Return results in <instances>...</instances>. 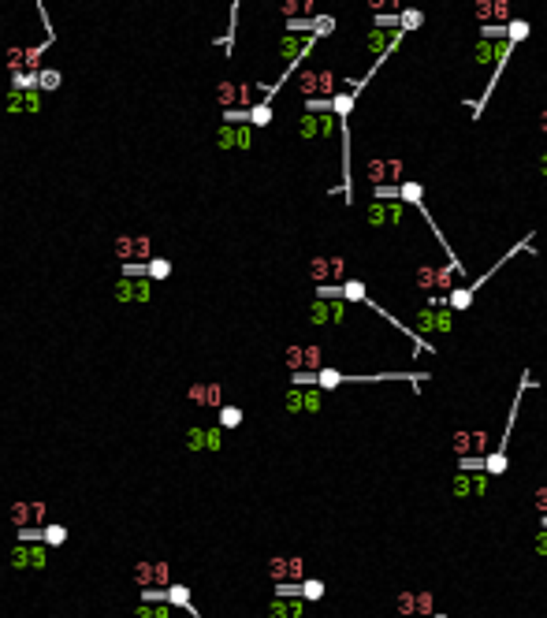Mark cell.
I'll use <instances>...</instances> for the list:
<instances>
[{"label":"cell","mask_w":547,"mask_h":618,"mask_svg":"<svg viewBox=\"0 0 547 618\" xmlns=\"http://www.w3.org/2000/svg\"><path fill=\"white\" fill-rule=\"evenodd\" d=\"M528 387H536L533 380V372H521V380H518V395H514V406H510V414H506V429H503V440L495 444V451L484 459V473L488 477H503L506 473V451H510V440H514V421H518V410H521V395L528 392Z\"/></svg>","instance_id":"obj_1"},{"label":"cell","mask_w":547,"mask_h":618,"mask_svg":"<svg viewBox=\"0 0 547 618\" xmlns=\"http://www.w3.org/2000/svg\"><path fill=\"white\" fill-rule=\"evenodd\" d=\"M466 280V265L462 261H447V265H421L413 272V283L428 295H451L454 287H462Z\"/></svg>","instance_id":"obj_2"},{"label":"cell","mask_w":547,"mask_h":618,"mask_svg":"<svg viewBox=\"0 0 547 618\" xmlns=\"http://www.w3.org/2000/svg\"><path fill=\"white\" fill-rule=\"evenodd\" d=\"M8 522L15 529H45L48 525V503L45 499H15L8 507Z\"/></svg>","instance_id":"obj_3"},{"label":"cell","mask_w":547,"mask_h":618,"mask_svg":"<svg viewBox=\"0 0 547 618\" xmlns=\"http://www.w3.org/2000/svg\"><path fill=\"white\" fill-rule=\"evenodd\" d=\"M395 614L399 618H432L436 596L428 589H402V592H395Z\"/></svg>","instance_id":"obj_4"},{"label":"cell","mask_w":547,"mask_h":618,"mask_svg":"<svg viewBox=\"0 0 547 618\" xmlns=\"http://www.w3.org/2000/svg\"><path fill=\"white\" fill-rule=\"evenodd\" d=\"M130 581L138 589H172V562L164 559H138L135 570H130Z\"/></svg>","instance_id":"obj_5"},{"label":"cell","mask_w":547,"mask_h":618,"mask_svg":"<svg viewBox=\"0 0 547 618\" xmlns=\"http://www.w3.org/2000/svg\"><path fill=\"white\" fill-rule=\"evenodd\" d=\"M454 459H488L491 454V436L488 429H458L451 436Z\"/></svg>","instance_id":"obj_6"},{"label":"cell","mask_w":547,"mask_h":618,"mask_svg":"<svg viewBox=\"0 0 547 618\" xmlns=\"http://www.w3.org/2000/svg\"><path fill=\"white\" fill-rule=\"evenodd\" d=\"M406 201H384V198H373L369 205H365V224L376 227V231H384V227H402L406 220Z\"/></svg>","instance_id":"obj_7"},{"label":"cell","mask_w":547,"mask_h":618,"mask_svg":"<svg viewBox=\"0 0 547 618\" xmlns=\"http://www.w3.org/2000/svg\"><path fill=\"white\" fill-rule=\"evenodd\" d=\"M413 328L421 335H451L454 332V309L451 305H424L417 313V320H413Z\"/></svg>","instance_id":"obj_8"},{"label":"cell","mask_w":547,"mask_h":618,"mask_svg":"<svg viewBox=\"0 0 547 618\" xmlns=\"http://www.w3.org/2000/svg\"><path fill=\"white\" fill-rule=\"evenodd\" d=\"M112 257L120 265H130V261H153V242L149 235H115L112 242Z\"/></svg>","instance_id":"obj_9"},{"label":"cell","mask_w":547,"mask_h":618,"mask_svg":"<svg viewBox=\"0 0 547 618\" xmlns=\"http://www.w3.org/2000/svg\"><path fill=\"white\" fill-rule=\"evenodd\" d=\"M473 19L480 26H510L514 0H473Z\"/></svg>","instance_id":"obj_10"},{"label":"cell","mask_w":547,"mask_h":618,"mask_svg":"<svg viewBox=\"0 0 547 618\" xmlns=\"http://www.w3.org/2000/svg\"><path fill=\"white\" fill-rule=\"evenodd\" d=\"M283 410L287 414H321L324 410V387H287Z\"/></svg>","instance_id":"obj_11"},{"label":"cell","mask_w":547,"mask_h":618,"mask_svg":"<svg viewBox=\"0 0 547 618\" xmlns=\"http://www.w3.org/2000/svg\"><path fill=\"white\" fill-rule=\"evenodd\" d=\"M488 484H491V477L484 469H458L451 481V492H454V499H480L488 492Z\"/></svg>","instance_id":"obj_12"},{"label":"cell","mask_w":547,"mask_h":618,"mask_svg":"<svg viewBox=\"0 0 547 618\" xmlns=\"http://www.w3.org/2000/svg\"><path fill=\"white\" fill-rule=\"evenodd\" d=\"M264 574H269L276 585L283 581H306V559L302 555H272L264 562Z\"/></svg>","instance_id":"obj_13"},{"label":"cell","mask_w":547,"mask_h":618,"mask_svg":"<svg viewBox=\"0 0 547 618\" xmlns=\"http://www.w3.org/2000/svg\"><path fill=\"white\" fill-rule=\"evenodd\" d=\"M306 272L317 287L321 283H346V261L343 257H309Z\"/></svg>","instance_id":"obj_14"},{"label":"cell","mask_w":547,"mask_h":618,"mask_svg":"<svg viewBox=\"0 0 547 618\" xmlns=\"http://www.w3.org/2000/svg\"><path fill=\"white\" fill-rule=\"evenodd\" d=\"M187 399L194 406H202V410H224V384L220 380H194L187 387Z\"/></svg>","instance_id":"obj_15"},{"label":"cell","mask_w":547,"mask_h":618,"mask_svg":"<svg viewBox=\"0 0 547 618\" xmlns=\"http://www.w3.org/2000/svg\"><path fill=\"white\" fill-rule=\"evenodd\" d=\"M346 298H335V302H328V298H313L306 305V320L309 324H343L346 320Z\"/></svg>","instance_id":"obj_16"},{"label":"cell","mask_w":547,"mask_h":618,"mask_svg":"<svg viewBox=\"0 0 547 618\" xmlns=\"http://www.w3.org/2000/svg\"><path fill=\"white\" fill-rule=\"evenodd\" d=\"M112 298L115 302H149L153 298V280H130V276H120V280L112 283Z\"/></svg>","instance_id":"obj_17"},{"label":"cell","mask_w":547,"mask_h":618,"mask_svg":"<svg viewBox=\"0 0 547 618\" xmlns=\"http://www.w3.org/2000/svg\"><path fill=\"white\" fill-rule=\"evenodd\" d=\"M254 86L250 83H220L217 86V101L224 105V112L227 108H254L257 101H254Z\"/></svg>","instance_id":"obj_18"},{"label":"cell","mask_w":547,"mask_h":618,"mask_svg":"<svg viewBox=\"0 0 547 618\" xmlns=\"http://www.w3.org/2000/svg\"><path fill=\"white\" fill-rule=\"evenodd\" d=\"M317 41H321L317 34H287L283 41H279V60H283V68L291 71L302 56H309V48Z\"/></svg>","instance_id":"obj_19"},{"label":"cell","mask_w":547,"mask_h":618,"mask_svg":"<svg viewBox=\"0 0 547 618\" xmlns=\"http://www.w3.org/2000/svg\"><path fill=\"white\" fill-rule=\"evenodd\" d=\"M220 150H250L254 145V123H224L217 131Z\"/></svg>","instance_id":"obj_20"},{"label":"cell","mask_w":547,"mask_h":618,"mask_svg":"<svg viewBox=\"0 0 547 618\" xmlns=\"http://www.w3.org/2000/svg\"><path fill=\"white\" fill-rule=\"evenodd\" d=\"M224 447V429L220 425H209V429H187V451H209V454H217Z\"/></svg>","instance_id":"obj_21"},{"label":"cell","mask_w":547,"mask_h":618,"mask_svg":"<svg viewBox=\"0 0 547 618\" xmlns=\"http://www.w3.org/2000/svg\"><path fill=\"white\" fill-rule=\"evenodd\" d=\"M365 179L376 187H399L395 183V172H391V157H373V160H365Z\"/></svg>","instance_id":"obj_22"},{"label":"cell","mask_w":547,"mask_h":618,"mask_svg":"<svg viewBox=\"0 0 547 618\" xmlns=\"http://www.w3.org/2000/svg\"><path fill=\"white\" fill-rule=\"evenodd\" d=\"M269 618H306V599L294 596V599H283V596H272L269 611H264Z\"/></svg>","instance_id":"obj_23"},{"label":"cell","mask_w":547,"mask_h":618,"mask_svg":"<svg viewBox=\"0 0 547 618\" xmlns=\"http://www.w3.org/2000/svg\"><path fill=\"white\" fill-rule=\"evenodd\" d=\"M41 63V48H11V56H8V68L19 75L23 68H38Z\"/></svg>","instance_id":"obj_24"},{"label":"cell","mask_w":547,"mask_h":618,"mask_svg":"<svg viewBox=\"0 0 547 618\" xmlns=\"http://www.w3.org/2000/svg\"><path fill=\"white\" fill-rule=\"evenodd\" d=\"M298 90H302L306 101H317V97H321V71L306 68L302 75H298Z\"/></svg>","instance_id":"obj_25"},{"label":"cell","mask_w":547,"mask_h":618,"mask_svg":"<svg viewBox=\"0 0 547 618\" xmlns=\"http://www.w3.org/2000/svg\"><path fill=\"white\" fill-rule=\"evenodd\" d=\"M276 8L283 19H306V15L313 11V0H276Z\"/></svg>","instance_id":"obj_26"},{"label":"cell","mask_w":547,"mask_h":618,"mask_svg":"<svg viewBox=\"0 0 547 618\" xmlns=\"http://www.w3.org/2000/svg\"><path fill=\"white\" fill-rule=\"evenodd\" d=\"M399 201H406L410 209L424 205V187H421V183H413V179H406V183H399Z\"/></svg>","instance_id":"obj_27"},{"label":"cell","mask_w":547,"mask_h":618,"mask_svg":"<svg viewBox=\"0 0 547 618\" xmlns=\"http://www.w3.org/2000/svg\"><path fill=\"white\" fill-rule=\"evenodd\" d=\"M354 101H358V90H346V93H335V97H331V112H335V116L346 123V116H350V112H354Z\"/></svg>","instance_id":"obj_28"},{"label":"cell","mask_w":547,"mask_h":618,"mask_svg":"<svg viewBox=\"0 0 547 618\" xmlns=\"http://www.w3.org/2000/svg\"><path fill=\"white\" fill-rule=\"evenodd\" d=\"M164 604L182 607V611L194 607V604H190V589H187V585H172V589H164Z\"/></svg>","instance_id":"obj_29"},{"label":"cell","mask_w":547,"mask_h":618,"mask_svg":"<svg viewBox=\"0 0 547 618\" xmlns=\"http://www.w3.org/2000/svg\"><path fill=\"white\" fill-rule=\"evenodd\" d=\"M324 592H328V585H324L321 577H306V581H302V599H306V604H317V599H324Z\"/></svg>","instance_id":"obj_30"},{"label":"cell","mask_w":547,"mask_h":618,"mask_svg":"<svg viewBox=\"0 0 547 618\" xmlns=\"http://www.w3.org/2000/svg\"><path fill=\"white\" fill-rule=\"evenodd\" d=\"M302 362H306L302 372H321V369H328V365H324V350H321V347H313V343L302 350Z\"/></svg>","instance_id":"obj_31"},{"label":"cell","mask_w":547,"mask_h":618,"mask_svg":"<svg viewBox=\"0 0 547 618\" xmlns=\"http://www.w3.org/2000/svg\"><path fill=\"white\" fill-rule=\"evenodd\" d=\"M145 276H149V280H168V276H172V261H164V257H153V261L145 265Z\"/></svg>","instance_id":"obj_32"},{"label":"cell","mask_w":547,"mask_h":618,"mask_svg":"<svg viewBox=\"0 0 547 618\" xmlns=\"http://www.w3.org/2000/svg\"><path fill=\"white\" fill-rule=\"evenodd\" d=\"M343 298L354 302V305H361L365 298H369V295H365V283H361V280H346V283H343Z\"/></svg>","instance_id":"obj_33"},{"label":"cell","mask_w":547,"mask_h":618,"mask_svg":"<svg viewBox=\"0 0 547 618\" xmlns=\"http://www.w3.org/2000/svg\"><path fill=\"white\" fill-rule=\"evenodd\" d=\"M302 350H306L302 343H291V347L283 350V362H287V369H291V372H302V369H306V362H302Z\"/></svg>","instance_id":"obj_34"},{"label":"cell","mask_w":547,"mask_h":618,"mask_svg":"<svg viewBox=\"0 0 547 618\" xmlns=\"http://www.w3.org/2000/svg\"><path fill=\"white\" fill-rule=\"evenodd\" d=\"M11 570H30V544H15L11 548Z\"/></svg>","instance_id":"obj_35"},{"label":"cell","mask_w":547,"mask_h":618,"mask_svg":"<svg viewBox=\"0 0 547 618\" xmlns=\"http://www.w3.org/2000/svg\"><path fill=\"white\" fill-rule=\"evenodd\" d=\"M250 123H254V127H269V123H272V108H269V101H257V105L250 108Z\"/></svg>","instance_id":"obj_36"},{"label":"cell","mask_w":547,"mask_h":618,"mask_svg":"<svg viewBox=\"0 0 547 618\" xmlns=\"http://www.w3.org/2000/svg\"><path fill=\"white\" fill-rule=\"evenodd\" d=\"M242 425V410L239 406H224L220 410V429H239Z\"/></svg>","instance_id":"obj_37"},{"label":"cell","mask_w":547,"mask_h":618,"mask_svg":"<svg viewBox=\"0 0 547 618\" xmlns=\"http://www.w3.org/2000/svg\"><path fill=\"white\" fill-rule=\"evenodd\" d=\"M63 540H68V529H63V525H56V522L45 525V544H48V548H60Z\"/></svg>","instance_id":"obj_38"},{"label":"cell","mask_w":547,"mask_h":618,"mask_svg":"<svg viewBox=\"0 0 547 618\" xmlns=\"http://www.w3.org/2000/svg\"><path fill=\"white\" fill-rule=\"evenodd\" d=\"M421 19H424V15H421L417 8H406V11L399 15V26H402L406 34H410V30H417V26H421Z\"/></svg>","instance_id":"obj_39"},{"label":"cell","mask_w":547,"mask_h":618,"mask_svg":"<svg viewBox=\"0 0 547 618\" xmlns=\"http://www.w3.org/2000/svg\"><path fill=\"white\" fill-rule=\"evenodd\" d=\"M506 38H510L514 45H518V41H525V38H528V23H525V19H514V23L506 26Z\"/></svg>","instance_id":"obj_40"},{"label":"cell","mask_w":547,"mask_h":618,"mask_svg":"<svg viewBox=\"0 0 547 618\" xmlns=\"http://www.w3.org/2000/svg\"><path fill=\"white\" fill-rule=\"evenodd\" d=\"M313 298H328V302H335V298H343V283H321Z\"/></svg>","instance_id":"obj_41"},{"label":"cell","mask_w":547,"mask_h":618,"mask_svg":"<svg viewBox=\"0 0 547 618\" xmlns=\"http://www.w3.org/2000/svg\"><path fill=\"white\" fill-rule=\"evenodd\" d=\"M34 86H38V75L34 71H19V75H15V90L26 93V90H34Z\"/></svg>","instance_id":"obj_42"},{"label":"cell","mask_w":547,"mask_h":618,"mask_svg":"<svg viewBox=\"0 0 547 618\" xmlns=\"http://www.w3.org/2000/svg\"><path fill=\"white\" fill-rule=\"evenodd\" d=\"M533 555L536 559H547V529H536V536H533Z\"/></svg>","instance_id":"obj_43"},{"label":"cell","mask_w":547,"mask_h":618,"mask_svg":"<svg viewBox=\"0 0 547 618\" xmlns=\"http://www.w3.org/2000/svg\"><path fill=\"white\" fill-rule=\"evenodd\" d=\"M365 8H369L373 15H384V11H395V4H391V0H365ZM395 15H399V11H395Z\"/></svg>","instance_id":"obj_44"},{"label":"cell","mask_w":547,"mask_h":618,"mask_svg":"<svg viewBox=\"0 0 547 618\" xmlns=\"http://www.w3.org/2000/svg\"><path fill=\"white\" fill-rule=\"evenodd\" d=\"M38 86L56 90V86H60V71H41V75H38Z\"/></svg>","instance_id":"obj_45"},{"label":"cell","mask_w":547,"mask_h":618,"mask_svg":"<svg viewBox=\"0 0 547 618\" xmlns=\"http://www.w3.org/2000/svg\"><path fill=\"white\" fill-rule=\"evenodd\" d=\"M533 503H536V510H540V518H547V484H540V488H536V496H533Z\"/></svg>","instance_id":"obj_46"},{"label":"cell","mask_w":547,"mask_h":618,"mask_svg":"<svg viewBox=\"0 0 547 618\" xmlns=\"http://www.w3.org/2000/svg\"><path fill=\"white\" fill-rule=\"evenodd\" d=\"M135 618H157V604H142V607L135 611Z\"/></svg>","instance_id":"obj_47"},{"label":"cell","mask_w":547,"mask_h":618,"mask_svg":"<svg viewBox=\"0 0 547 618\" xmlns=\"http://www.w3.org/2000/svg\"><path fill=\"white\" fill-rule=\"evenodd\" d=\"M540 175H543V179H547V150H543V153H540Z\"/></svg>","instance_id":"obj_48"},{"label":"cell","mask_w":547,"mask_h":618,"mask_svg":"<svg viewBox=\"0 0 547 618\" xmlns=\"http://www.w3.org/2000/svg\"><path fill=\"white\" fill-rule=\"evenodd\" d=\"M540 131H543V135H547V108H543V112H540Z\"/></svg>","instance_id":"obj_49"},{"label":"cell","mask_w":547,"mask_h":618,"mask_svg":"<svg viewBox=\"0 0 547 618\" xmlns=\"http://www.w3.org/2000/svg\"><path fill=\"white\" fill-rule=\"evenodd\" d=\"M391 4H395V11H399V8H402V0H391Z\"/></svg>","instance_id":"obj_50"},{"label":"cell","mask_w":547,"mask_h":618,"mask_svg":"<svg viewBox=\"0 0 547 618\" xmlns=\"http://www.w3.org/2000/svg\"><path fill=\"white\" fill-rule=\"evenodd\" d=\"M432 618H451V614H443V611H436V614H432Z\"/></svg>","instance_id":"obj_51"}]
</instances>
